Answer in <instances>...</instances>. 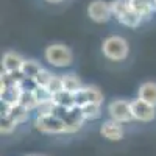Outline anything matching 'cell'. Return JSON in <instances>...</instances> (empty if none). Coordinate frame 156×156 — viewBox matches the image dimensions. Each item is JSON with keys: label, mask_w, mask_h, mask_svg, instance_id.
I'll list each match as a JSON object with an SVG mask.
<instances>
[{"label": "cell", "mask_w": 156, "mask_h": 156, "mask_svg": "<svg viewBox=\"0 0 156 156\" xmlns=\"http://www.w3.org/2000/svg\"><path fill=\"white\" fill-rule=\"evenodd\" d=\"M111 11H112V16H115V19L122 25L129 28H136L144 19L129 6L128 0H114V2H111Z\"/></svg>", "instance_id": "1"}, {"label": "cell", "mask_w": 156, "mask_h": 156, "mask_svg": "<svg viewBox=\"0 0 156 156\" xmlns=\"http://www.w3.org/2000/svg\"><path fill=\"white\" fill-rule=\"evenodd\" d=\"M45 61L53 67H67L72 64L73 55L72 50L64 44H51L44 51Z\"/></svg>", "instance_id": "2"}, {"label": "cell", "mask_w": 156, "mask_h": 156, "mask_svg": "<svg viewBox=\"0 0 156 156\" xmlns=\"http://www.w3.org/2000/svg\"><path fill=\"white\" fill-rule=\"evenodd\" d=\"M101 50H103V55H105L108 59H111V61H123L128 56L129 47H128V42L123 37L109 36L103 41Z\"/></svg>", "instance_id": "3"}, {"label": "cell", "mask_w": 156, "mask_h": 156, "mask_svg": "<svg viewBox=\"0 0 156 156\" xmlns=\"http://www.w3.org/2000/svg\"><path fill=\"white\" fill-rule=\"evenodd\" d=\"M34 128L45 134H64L69 133V129L58 115L55 114H45V115H36Z\"/></svg>", "instance_id": "4"}, {"label": "cell", "mask_w": 156, "mask_h": 156, "mask_svg": "<svg viewBox=\"0 0 156 156\" xmlns=\"http://www.w3.org/2000/svg\"><path fill=\"white\" fill-rule=\"evenodd\" d=\"M53 114L58 115L59 119L66 123L69 133H75V131H78V129L83 126L84 117H83V112H81V108L80 106L64 108V106H56L55 105Z\"/></svg>", "instance_id": "5"}, {"label": "cell", "mask_w": 156, "mask_h": 156, "mask_svg": "<svg viewBox=\"0 0 156 156\" xmlns=\"http://www.w3.org/2000/svg\"><path fill=\"white\" fill-rule=\"evenodd\" d=\"M75 97V105L76 106H86V105H101L103 101V94L94 86H83L80 90H76L73 94Z\"/></svg>", "instance_id": "6"}, {"label": "cell", "mask_w": 156, "mask_h": 156, "mask_svg": "<svg viewBox=\"0 0 156 156\" xmlns=\"http://www.w3.org/2000/svg\"><path fill=\"white\" fill-rule=\"evenodd\" d=\"M108 112L111 115V120H115L119 123H126L133 120L131 114V105L125 100H114L108 105Z\"/></svg>", "instance_id": "7"}, {"label": "cell", "mask_w": 156, "mask_h": 156, "mask_svg": "<svg viewBox=\"0 0 156 156\" xmlns=\"http://www.w3.org/2000/svg\"><path fill=\"white\" fill-rule=\"evenodd\" d=\"M87 16L90 17V20H94L97 23L108 22L109 17L112 16L111 3L105 2V0H94L87 6Z\"/></svg>", "instance_id": "8"}, {"label": "cell", "mask_w": 156, "mask_h": 156, "mask_svg": "<svg viewBox=\"0 0 156 156\" xmlns=\"http://www.w3.org/2000/svg\"><path fill=\"white\" fill-rule=\"evenodd\" d=\"M129 105H131V114H133L134 120H139V122H151V120H154L156 109H154V106L148 105L147 101L140 100V98H136L133 101H129Z\"/></svg>", "instance_id": "9"}, {"label": "cell", "mask_w": 156, "mask_h": 156, "mask_svg": "<svg viewBox=\"0 0 156 156\" xmlns=\"http://www.w3.org/2000/svg\"><path fill=\"white\" fill-rule=\"evenodd\" d=\"M100 134L105 137L106 140L117 142V140H122L123 139L125 131H123L122 123L115 122V120H106V122H103V125L100 128Z\"/></svg>", "instance_id": "10"}, {"label": "cell", "mask_w": 156, "mask_h": 156, "mask_svg": "<svg viewBox=\"0 0 156 156\" xmlns=\"http://www.w3.org/2000/svg\"><path fill=\"white\" fill-rule=\"evenodd\" d=\"M23 58L19 53H14V51H8V53L3 55L2 58V70L8 72V73H16L22 70L23 66Z\"/></svg>", "instance_id": "11"}, {"label": "cell", "mask_w": 156, "mask_h": 156, "mask_svg": "<svg viewBox=\"0 0 156 156\" xmlns=\"http://www.w3.org/2000/svg\"><path fill=\"white\" fill-rule=\"evenodd\" d=\"M2 115H9L11 119L19 125V123H23L25 120L28 119L30 111L25 109L20 105H14V106H5V105H2Z\"/></svg>", "instance_id": "12"}, {"label": "cell", "mask_w": 156, "mask_h": 156, "mask_svg": "<svg viewBox=\"0 0 156 156\" xmlns=\"http://www.w3.org/2000/svg\"><path fill=\"white\" fill-rule=\"evenodd\" d=\"M129 6H131L139 16L142 17H147V16H151L153 11L156 8L154 5V0H128Z\"/></svg>", "instance_id": "13"}, {"label": "cell", "mask_w": 156, "mask_h": 156, "mask_svg": "<svg viewBox=\"0 0 156 156\" xmlns=\"http://www.w3.org/2000/svg\"><path fill=\"white\" fill-rule=\"evenodd\" d=\"M139 98L156 108V83L145 81L139 87Z\"/></svg>", "instance_id": "14"}, {"label": "cell", "mask_w": 156, "mask_h": 156, "mask_svg": "<svg viewBox=\"0 0 156 156\" xmlns=\"http://www.w3.org/2000/svg\"><path fill=\"white\" fill-rule=\"evenodd\" d=\"M20 92H22L20 86L8 87V89H0V100H2V105H5V106H14V105H17Z\"/></svg>", "instance_id": "15"}, {"label": "cell", "mask_w": 156, "mask_h": 156, "mask_svg": "<svg viewBox=\"0 0 156 156\" xmlns=\"http://www.w3.org/2000/svg\"><path fill=\"white\" fill-rule=\"evenodd\" d=\"M53 103L56 106H64V108H73L75 105V97L69 90H61V92L53 95Z\"/></svg>", "instance_id": "16"}, {"label": "cell", "mask_w": 156, "mask_h": 156, "mask_svg": "<svg viewBox=\"0 0 156 156\" xmlns=\"http://www.w3.org/2000/svg\"><path fill=\"white\" fill-rule=\"evenodd\" d=\"M41 70H42V67H41V64H39L37 61H34V59H25L20 72H22V75L25 78H31V80H34L36 75Z\"/></svg>", "instance_id": "17"}, {"label": "cell", "mask_w": 156, "mask_h": 156, "mask_svg": "<svg viewBox=\"0 0 156 156\" xmlns=\"http://www.w3.org/2000/svg\"><path fill=\"white\" fill-rule=\"evenodd\" d=\"M62 84H64V90H69V92H72V94H75L76 90H80L83 87L80 78H78L75 73L62 75Z\"/></svg>", "instance_id": "18"}, {"label": "cell", "mask_w": 156, "mask_h": 156, "mask_svg": "<svg viewBox=\"0 0 156 156\" xmlns=\"http://www.w3.org/2000/svg\"><path fill=\"white\" fill-rule=\"evenodd\" d=\"M17 105L23 106L25 109H28V111H33V109H37V100L34 97L33 92H25V90H22L20 92V97H19V103Z\"/></svg>", "instance_id": "19"}, {"label": "cell", "mask_w": 156, "mask_h": 156, "mask_svg": "<svg viewBox=\"0 0 156 156\" xmlns=\"http://www.w3.org/2000/svg\"><path fill=\"white\" fill-rule=\"evenodd\" d=\"M100 106H101V105H95V103H92V105L81 106V112H83L84 120H95V119H98L100 114H101Z\"/></svg>", "instance_id": "20"}, {"label": "cell", "mask_w": 156, "mask_h": 156, "mask_svg": "<svg viewBox=\"0 0 156 156\" xmlns=\"http://www.w3.org/2000/svg\"><path fill=\"white\" fill-rule=\"evenodd\" d=\"M34 97L37 100V105H42V103H50V101H53V94L50 92V90L47 87H41V86H37L34 89Z\"/></svg>", "instance_id": "21"}, {"label": "cell", "mask_w": 156, "mask_h": 156, "mask_svg": "<svg viewBox=\"0 0 156 156\" xmlns=\"http://www.w3.org/2000/svg\"><path fill=\"white\" fill-rule=\"evenodd\" d=\"M16 126L17 123L9 115H2V119H0V133L2 134H11L16 129Z\"/></svg>", "instance_id": "22"}, {"label": "cell", "mask_w": 156, "mask_h": 156, "mask_svg": "<svg viewBox=\"0 0 156 156\" xmlns=\"http://www.w3.org/2000/svg\"><path fill=\"white\" fill-rule=\"evenodd\" d=\"M51 78H53V75H51L48 70L42 69L41 72H39V73L36 75L34 81H36V84H37V86H41V87H47V86H48V83L51 81Z\"/></svg>", "instance_id": "23"}, {"label": "cell", "mask_w": 156, "mask_h": 156, "mask_svg": "<svg viewBox=\"0 0 156 156\" xmlns=\"http://www.w3.org/2000/svg\"><path fill=\"white\" fill-rule=\"evenodd\" d=\"M47 89H48L53 95H55V94H58V92H61V90H64L62 76H55V75H53V78H51V81L48 83Z\"/></svg>", "instance_id": "24"}, {"label": "cell", "mask_w": 156, "mask_h": 156, "mask_svg": "<svg viewBox=\"0 0 156 156\" xmlns=\"http://www.w3.org/2000/svg\"><path fill=\"white\" fill-rule=\"evenodd\" d=\"M20 90H25V92H34V89L37 87L36 81L31 80V78H22V81H20Z\"/></svg>", "instance_id": "25"}, {"label": "cell", "mask_w": 156, "mask_h": 156, "mask_svg": "<svg viewBox=\"0 0 156 156\" xmlns=\"http://www.w3.org/2000/svg\"><path fill=\"white\" fill-rule=\"evenodd\" d=\"M47 2H48V3H61L62 0H47Z\"/></svg>", "instance_id": "26"}, {"label": "cell", "mask_w": 156, "mask_h": 156, "mask_svg": "<svg viewBox=\"0 0 156 156\" xmlns=\"http://www.w3.org/2000/svg\"><path fill=\"white\" fill-rule=\"evenodd\" d=\"M25 156H39V154H33V153H30V154H25Z\"/></svg>", "instance_id": "27"}, {"label": "cell", "mask_w": 156, "mask_h": 156, "mask_svg": "<svg viewBox=\"0 0 156 156\" xmlns=\"http://www.w3.org/2000/svg\"><path fill=\"white\" fill-rule=\"evenodd\" d=\"M42 156H45V154H42Z\"/></svg>", "instance_id": "28"}]
</instances>
